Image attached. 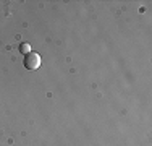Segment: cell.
<instances>
[{
	"label": "cell",
	"mask_w": 152,
	"mask_h": 146,
	"mask_svg": "<svg viewBox=\"0 0 152 146\" xmlns=\"http://www.w3.org/2000/svg\"><path fill=\"white\" fill-rule=\"evenodd\" d=\"M20 52L21 54H24V55H28V54L31 52V47H29V44H26V42H23L20 46Z\"/></svg>",
	"instance_id": "cell-2"
},
{
	"label": "cell",
	"mask_w": 152,
	"mask_h": 146,
	"mask_svg": "<svg viewBox=\"0 0 152 146\" xmlns=\"http://www.w3.org/2000/svg\"><path fill=\"white\" fill-rule=\"evenodd\" d=\"M41 65V57L36 52H29L28 55H24V67L28 70H37Z\"/></svg>",
	"instance_id": "cell-1"
}]
</instances>
